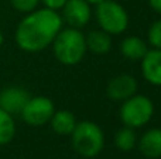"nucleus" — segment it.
<instances>
[{
	"instance_id": "nucleus-16",
	"label": "nucleus",
	"mask_w": 161,
	"mask_h": 159,
	"mask_svg": "<svg viewBox=\"0 0 161 159\" xmlns=\"http://www.w3.org/2000/svg\"><path fill=\"white\" fill-rule=\"evenodd\" d=\"M16 135V123L11 114L0 109V145L8 144Z\"/></svg>"
},
{
	"instance_id": "nucleus-12",
	"label": "nucleus",
	"mask_w": 161,
	"mask_h": 159,
	"mask_svg": "<svg viewBox=\"0 0 161 159\" xmlns=\"http://www.w3.org/2000/svg\"><path fill=\"white\" fill-rule=\"evenodd\" d=\"M86 49L95 55H105L112 49V35L103 30H92L85 35Z\"/></svg>"
},
{
	"instance_id": "nucleus-4",
	"label": "nucleus",
	"mask_w": 161,
	"mask_h": 159,
	"mask_svg": "<svg viewBox=\"0 0 161 159\" xmlns=\"http://www.w3.org/2000/svg\"><path fill=\"white\" fill-rule=\"evenodd\" d=\"M120 120L123 126L130 128H142L147 126L154 115V104L150 97L144 95H133L122 101L120 106Z\"/></svg>"
},
{
	"instance_id": "nucleus-18",
	"label": "nucleus",
	"mask_w": 161,
	"mask_h": 159,
	"mask_svg": "<svg viewBox=\"0 0 161 159\" xmlns=\"http://www.w3.org/2000/svg\"><path fill=\"white\" fill-rule=\"evenodd\" d=\"M11 6L20 13H31L40 4V0H10Z\"/></svg>"
},
{
	"instance_id": "nucleus-5",
	"label": "nucleus",
	"mask_w": 161,
	"mask_h": 159,
	"mask_svg": "<svg viewBox=\"0 0 161 159\" xmlns=\"http://www.w3.org/2000/svg\"><path fill=\"white\" fill-rule=\"evenodd\" d=\"M96 21L109 35H119L127 30L129 14L117 0H103L96 6Z\"/></svg>"
},
{
	"instance_id": "nucleus-3",
	"label": "nucleus",
	"mask_w": 161,
	"mask_h": 159,
	"mask_svg": "<svg viewBox=\"0 0 161 159\" xmlns=\"http://www.w3.org/2000/svg\"><path fill=\"white\" fill-rule=\"evenodd\" d=\"M71 142L75 152L83 158H95L105 146L103 130L93 121H79L71 132Z\"/></svg>"
},
{
	"instance_id": "nucleus-19",
	"label": "nucleus",
	"mask_w": 161,
	"mask_h": 159,
	"mask_svg": "<svg viewBox=\"0 0 161 159\" xmlns=\"http://www.w3.org/2000/svg\"><path fill=\"white\" fill-rule=\"evenodd\" d=\"M40 2L44 4V7L50 8V10H61L62 7L65 6V3L68 2V0H40Z\"/></svg>"
},
{
	"instance_id": "nucleus-17",
	"label": "nucleus",
	"mask_w": 161,
	"mask_h": 159,
	"mask_svg": "<svg viewBox=\"0 0 161 159\" xmlns=\"http://www.w3.org/2000/svg\"><path fill=\"white\" fill-rule=\"evenodd\" d=\"M147 44L151 48L161 49V17L151 23L147 31Z\"/></svg>"
},
{
	"instance_id": "nucleus-22",
	"label": "nucleus",
	"mask_w": 161,
	"mask_h": 159,
	"mask_svg": "<svg viewBox=\"0 0 161 159\" xmlns=\"http://www.w3.org/2000/svg\"><path fill=\"white\" fill-rule=\"evenodd\" d=\"M3 41H4V37H3V33L0 31V45L3 44Z\"/></svg>"
},
{
	"instance_id": "nucleus-10",
	"label": "nucleus",
	"mask_w": 161,
	"mask_h": 159,
	"mask_svg": "<svg viewBox=\"0 0 161 159\" xmlns=\"http://www.w3.org/2000/svg\"><path fill=\"white\" fill-rule=\"evenodd\" d=\"M140 62L144 80L153 86H161V49H148Z\"/></svg>"
},
{
	"instance_id": "nucleus-11",
	"label": "nucleus",
	"mask_w": 161,
	"mask_h": 159,
	"mask_svg": "<svg viewBox=\"0 0 161 159\" xmlns=\"http://www.w3.org/2000/svg\"><path fill=\"white\" fill-rule=\"evenodd\" d=\"M136 148L147 159L161 158V128H148L137 140Z\"/></svg>"
},
{
	"instance_id": "nucleus-9",
	"label": "nucleus",
	"mask_w": 161,
	"mask_h": 159,
	"mask_svg": "<svg viewBox=\"0 0 161 159\" xmlns=\"http://www.w3.org/2000/svg\"><path fill=\"white\" fill-rule=\"evenodd\" d=\"M30 99L28 92L20 86H8L0 92V109L7 111L8 114H20L23 107Z\"/></svg>"
},
{
	"instance_id": "nucleus-14",
	"label": "nucleus",
	"mask_w": 161,
	"mask_h": 159,
	"mask_svg": "<svg viewBox=\"0 0 161 159\" xmlns=\"http://www.w3.org/2000/svg\"><path fill=\"white\" fill-rule=\"evenodd\" d=\"M76 123L75 115L69 110H55L50 120L51 128L58 135H71Z\"/></svg>"
},
{
	"instance_id": "nucleus-7",
	"label": "nucleus",
	"mask_w": 161,
	"mask_h": 159,
	"mask_svg": "<svg viewBox=\"0 0 161 159\" xmlns=\"http://www.w3.org/2000/svg\"><path fill=\"white\" fill-rule=\"evenodd\" d=\"M62 10V21L72 28H83L92 18L91 4L85 0H68Z\"/></svg>"
},
{
	"instance_id": "nucleus-13",
	"label": "nucleus",
	"mask_w": 161,
	"mask_h": 159,
	"mask_svg": "<svg viewBox=\"0 0 161 159\" xmlns=\"http://www.w3.org/2000/svg\"><path fill=\"white\" fill-rule=\"evenodd\" d=\"M148 51V44L140 37L129 35L120 42V52L129 61H140Z\"/></svg>"
},
{
	"instance_id": "nucleus-20",
	"label": "nucleus",
	"mask_w": 161,
	"mask_h": 159,
	"mask_svg": "<svg viewBox=\"0 0 161 159\" xmlns=\"http://www.w3.org/2000/svg\"><path fill=\"white\" fill-rule=\"evenodd\" d=\"M148 4L153 8V11H156L158 16H161V0H148Z\"/></svg>"
},
{
	"instance_id": "nucleus-6",
	"label": "nucleus",
	"mask_w": 161,
	"mask_h": 159,
	"mask_svg": "<svg viewBox=\"0 0 161 159\" xmlns=\"http://www.w3.org/2000/svg\"><path fill=\"white\" fill-rule=\"evenodd\" d=\"M54 111H55V107L51 99L45 96H36V97L28 99L20 115L23 121L30 127H42L50 123Z\"/></svg>"
},
{
	"instance_id": "nucleus-8",
	"label": "nucleus",
	"mask_w": 161,
	"mask_h": 159,
	"mask_svg": "<svg viewBox=\"0 0 161 159\" xmlns=\"http://www.w3.org/2000/svg\"><path fill=\"white\" fill-rule=\"evenodd\" d=\"M137 93V80L134 76L122 73L109 80L106 86V95L113 101H125L126 99L131 97Z\"/></svg>"
},
{
	"instance_id": "nucleus-21",
	"label": "nucleus",
	"mask_w": 161,
	"mask_h": 159,
	"mask_svg": "<svg viewBox=\"0 0 161 159\" xmlns=\"http://www.w3.org/2000/svg\"><path fill=\"white\" fill-rule=\"evenodd\" d=\"M85 2H88L91 6H97V4H100L103 0H85Z\"/></svg>"
},
{
	"instance_id": "nucleus-1",
	"label": "nucleus",
	"mask_w": 161,
	"mask_h": 159,
	"mask_svg": "<svg viewBox=\"0 0 161 159\" xmlns=\"http://www.w3.org/2000/svg\"><path fill=\"white\" fill-rule=\"evenodd\" d=\"M62 17L50 8H36L19 23L16 28V42L25 52H40L53 44L62 28Z\"/></svg>"
},
{
	"instance_id": "nucleus-2",
	"label": "nucleus",
	"mask_w": 161,
	"mask_h": 159,
	"mask_svg": "<svg viewBox=\"0 0 161 159\" xmlns=\"http://www.w3.org/2000/svg\"><path fill=\"white\" fill-rule=\"evenodd\" d=\"M51 45L57 61L67 66L78 65L88 52L83 33L72 27L61 28Z\"/></svg>"
},
{
	"instance_id": "nucleus-15",
	"label": "nucleus",
	"mask_w": 161,
	"mask_h": 159,
	"mask_svg": "<svg viewBox=\"0 0 161 159\" xmlns=\"http://www.w3.org/2000/svg\"><path fill=\"white\" fill-rule=\"evenodd\" d=\"M137 134H136V130L134 128H130V127H123V128L117 130L114 132V137H113V141H114V145L119 151H123V152H129L131 149H134L137 146Z\"/></svg>"
}]
</instances>
